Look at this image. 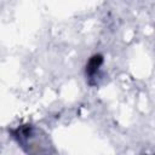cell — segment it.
<instances>
[{
  "instance_id": "6da1fadb",
  "label": "cell",
  "mask_w": 155,
  "mask_h": 155,
  "mask_svg": "<svg viewBox=\"0 0 155 155\" xmlns=\"http://www.w3.org/2000/svg\"><path fill=\"white\" fill-rule=\"evenodd\" d=\"M102 64H103V57L101 54H94L88 59L86 64V76L90 81L91 79H96V76H98Z\"/></svg>"
}]
</instances>
